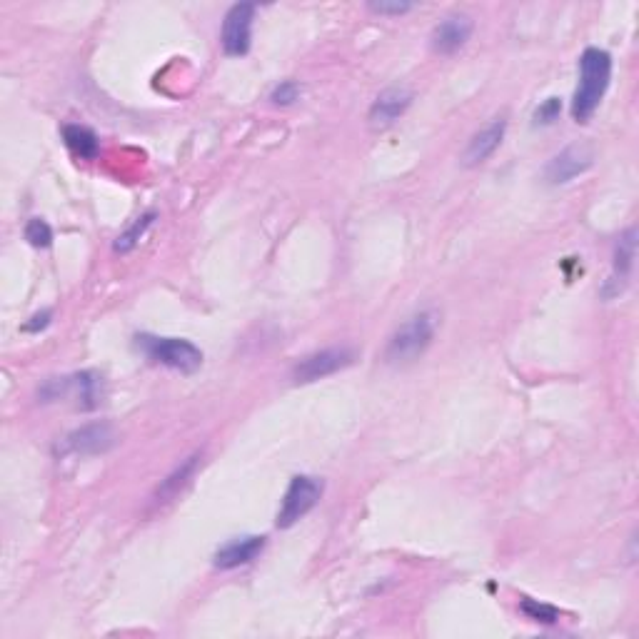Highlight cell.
Returning <instances> with one entry per match:
<instances>
[{"label": "cell", "instance_id": "obj_1", "mask_svg": "<svg viewBox=\"0 0 639 639\" xmlns=\"http://www.w3.org/2000/svg\"><path fill=\"white\" fill-rule=\"evenodd\" d=\"M612 80V55L602 48H587L580 58V85L572 98V118L587 123L600 108Z\"/></svg>", "mask_w": 639, "mask_h": 639}, {"label": "cell", "instance_id": "obj_2", "mask_svg": "<svg viewBox=\"0 0 639 639\" xmlns=\"http://www.w3.org/2000/svg\"><path fill=\"white\" fill-rule=\"evenodd\" d=\"M432 337H435V318L430 313L415 315L387 340L385 360L390 365L417 360L432 345Z\"/></svg>", "mask_w": 639, "mask_h": 639}, {"label": "cell", "instance_id": "obj_3", "mask_svg": "<svg viewBox=\"0 0 639 639\" xmlns=\"http://www.w3.org/2000/svg\"><path fill=\"white\" fill-rule=\"evenodd\" d=\"M150 360L170 367V370L193 375L203 367V350L183 337H138Z\"/></svg>", "mask_w": 639, "mask_h": 639}, {"label": "cell", "instance_id": "obj_4", "mask_svg": "<svg viewBox=\"0 0 639 639\" xmlns=\"http://www.w3.org/2000/svg\"><path fill=\"white\" fill-rule=\"evenodd\" d=\"M322 497V482L318 477H308V475H295L290 480L288 492L283 497V505L278 510V520L275 525L280 530H288V527L298 525L310 510L320 502Z\"/></svg>", "mask_w": 639, "mask_h": 639}, {"label": "cell", "instance_id": "obj_5", "mask_svg": "<svg viewBox=\"0 0 639 639\" xmlns=\"http://www.w3.org/2000/svg\"><path fill=\"white\" fill-rule=\"evenodd\" d=\"M115 442H118V435H115L113 425H108V422H90V425H83L70 432V435H65L60 452L78 457L103 455V452L113 450Z\"/></svg>", "mask_w": 639, "mask_h": 639}, {"label": "cell", "instance_id": "obj_6", "mask_svg": "<svg viewBox=\"0 0 639 639\" xmlns=\"http://www.w3.org/2000/svg\"><path fill=\"white\" fill-rule=\"evenodd\" d=\"M253 20H255V5L253 3H235L228 10L223 20V33H220V43L223 50L233 58H240L250 50V40H253Z\"/></svg>", "mask_w": 639, "mask_h": 639}, {"label": "cell", "instance_id": "obj_7", "mask_svg": "<svg viewBox=\"0 0 639 639\" xmlns=\"http://www.w3.org/2000/svg\"><path fill=\"white\" fill-rule=\"evenodd\" d=\"M352 350L347 347H330V350H320L313 352V355L303 357V360L295 365L293 370V380L300 382V385H308V382L322 380V377H330L335 372L345 370L352 362Z\"/></svg>", "mask_w": 639, "mask_h": 639}, {"label": "cell", "instance_id": "obj_8", "mask_svg": "<svg viewBox=\"0 0 639 639\" xmlns=\"http://www.w3.org/2000/svg\"><path fill=\"white\" fill-rule=\"evenodd\" d=\"M592 153L585 145H572V148H565L560 155L550 160L545 170V178L550 180L552 185H565L570 180H575L577 175L587 173L592 168Z\"/></svg>", "mask_w": 639, "mask_h": 639}, {"label": "cell", "instance_id": "obj_9", "mask_svg": "<svg viewBox=\"0 0 639 639\" xmlns=\"http://www.w3.org/2000/svg\"><path fill=\"white\" fill-rule=\"evenodd\" d=\"M505 130V118H495L490 125H485V128H482L480 133L472 135V140L467 143L462 163H465L467 168H475V165H482L485 160H490L492 155H495V150L502 145V140H505Z\"/></svg>", "mask_w": 639, "mask_h": 639}, {"label": "cell", "instance_id": "obj_10", "mask_svg": "<svg viewBox=\"0 0 639 639\" xmlns=\"http://www.w3.org/2000/svg\"><path fill=\"white\" fill-rule=\"evenodd\" d=\"M472 35V18L467 15H450L442 23L435 25L430 35V45L435 53L452 55L470 40Z\"/></svg>", "mask_w": 639, "mask_h": 639}, {"label": "cell", "instance_id": "obj_11", "mask_svg": "<svg viewBox=\"0 0 639 639\" xmlns=\"http://www.w3.org/2000/svg\"><path fill=\"white\" fill-rule=\"evenodd\" d=\"M410 105L412 93L407 88H402V85L382 90L370 108V123L375 125V128H387V125H392L395 120H400Z\"/></svg>", "mask_w": 639, "mask_h": 639}, {"label": "cell", "instance_id": "obj_12", "mask_svg": "<svg viewBox=\"0 0 639 639\" xmlns=\"http://www.w3.org/2000/svg\"><path fill=\"white\" fill-rule=\"evenodd\" d=\"M637 258V228H630L627 233L620 235L615 248V273H612L610 283L605 288V298H615L625 290L627 280H630L632 268H635Z\"/></svg>", "mask_w": 639, "mask_h": 639}, {"label": "cell", "instance_id": "obj_13", "mask_svg": "<svg viewBox=\"0 0 639 639\" xmlns=\"http://www.w3.org/2000/svg\"><path fill=\"white\" fill-rule=\"evenodd\" d=\"M265 537L250 535V537H238V540H230L215 552L213 565L218 570H235V567H243L248 562H253L255 557L263 552Z\"/></svg>", "mask_w": 639, "mask_h": 639}, {"label": "cell", "instance_id": "obj_14", "mask_svg": "<svg viewBox=\"0 0 639 639\" xmlns=\"http://www.w3.org/2000/svg\"><path fill=\"white\" fill-rule=\"evenodd\" d=\"M200 460H203V455H200V452H195V455H190L188 460L183 462V465L175 467V470L170 472V475L165 477L163 482H160V487L155 490L153 500L158 502V505H165V502H170L173 497H178L180 490H183V487L188 485L190 480H193L195 470H198V465H200Z\"/></svg>", "mask_w": 639, "mask_h": 639}, {"label": "cell", "instance_id": "obj_15", "mask_svg": "<svg viewBox=\"0 0 639 639\" xmlns=\"http://www.w3.org/2000/svg\"><path fill=\"white\" fill-rule=\"evenodd\" d=\"M68 380V392H73L75 400H78V407H83V410H93V407L100 405V385H103V377L98 375V372H78V375L73 377H65Z\"/></svg>", "mask_w": 639, "mask_h": 639}, {"label": "cell", "instance_id": "obj_16", "mask_svg": "<svg viewBox=\"0 0 639 639\" xmlns=\"http://www.w3.org/2000/svg\"><path fill=\"white\" fill-rule=\"evenodd\" d=\"M63 140L75 158H80V160L98 158V153H100L98 135H95L90 128H85V125H65Z\"/></svg>", "mask_w": 639, "mask_h": 639}, {"label": "cell", "instance_id": "obj_17", "mask_svg": "<svg viewBox=\"0 0 639 639\" xmlns=\"http://www.w3.org/2000/svg\"><path fill=\"white\" fill-rule=\"evenodd\" d=\"M155 218H158V215H155V213L140 215V218L135 220V223L130 225V228L125 230V233L120 235L118 240H115V250H118V253H123V255L130 253V250H133L135 245H138V240L143 238L145 233H148V228L155 223Z\"/></svg>", "mask_w": 639, "mask_h": 639}, {"label": "cell", "instance_id": "obj_18", "mask_svg": "<svg viewBox=\"0 0 639 639\" xmlns=\"http://www.w3.org/2000/svg\"><path fill=\"white\" fill-rule=\"evenodd\" d=\"M520 610L525 612L530 620L542 622V625H555V622L560 620V612H557V607L545 605V602H540V600H530V597H525V600L520 602Z\"/></svg>", "mask_w": 639, "mask_h": 639}, {"label": "cell", "instance_id": "obj_19", "mask_svg": "<svg viewBox=\"0 0 639 639\" xmlns=\"http://www.w3.org/2000/svg\"><path fill=\"white\" fill-rule=\"evenodd\" d=\"M25 240H28L33 248L45 250L53 245V230H50V225L45 223V220L33 218L28 220V225H25Z\"/></svg>", "mask_w": 639, "mask_h": 639}, {"label": "cell", "instance_id": "obj_20", "mask_svg": "<svg viewBox=\"0 0 639 639\" xmlns=\"http://www.w3.org/2000/svg\"><path fill=\"white\" fill-rule=\"evenodd\" d=\"M300 95H303V85H300L298 80H283V83L270 93V100H273L275 105H280V108H288V105L298 103Z\"/></svg>", "mask_w": 639, "mask_h": 639}, {"label": "cell", "instance_id": "obj_21", "mask_svg": "<svg viewBox=\"0 0 639 639\" xmlns=\"http://www.w3.org/2000/svg\"><path fill=\"white\" fill-rule=\"evenodd\" d=\"M562 113V100L560 98H547L545 103H540V108L535 110V125H552Z\"/></svg>", "mask_w": 639, "mask_h": 639}, {"label": "cell", "instance_id": "obj_22", "mask_svg": "<svg viewBox=\"0 0 639 639\" xmlns=\"http://www.w3.org/2000/svg\"><path fill=\"white\" fill-rule=\"evenodd\" d=\"M367 8L377 15H405L412 10V3H402V0H380V3H370Z\"/></svg>", "mask_w": 639, "mask_h": 639}, {"label": "cell", "instance_id": "obj_23", "mask_svg": "<svg viewBox=\"0 0 639 639\" xmlns=\"http://www.w3.org/2000/svg\"><path fill=\"white\" fill-rule=\"evenodd\" d=\"M50 318H53V313H50V310H43V313L33 315V318L25 322L23 330H25V332H40V330H45V327L50 325Z\"/></svg>", "mask_w": 639, "mask_h": 639}]
</instances>
